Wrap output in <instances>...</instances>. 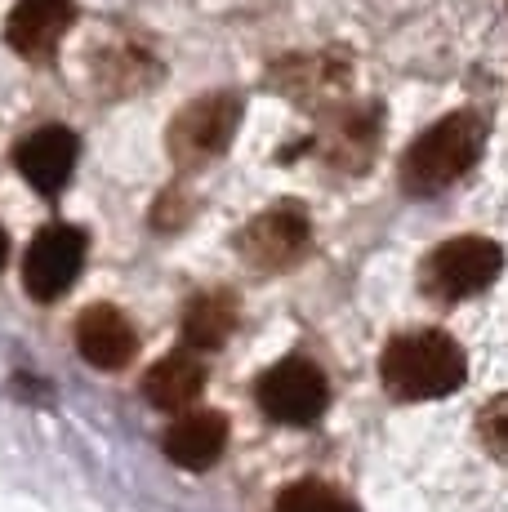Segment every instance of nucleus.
<instances>
[{
	"instance_id": "nucleus-8",
	"label": "nucleus",
	"mask_w": 508,
	"mask_h": 512,
	"mask_svg": "<svg viewBox=\"0 0 508 512\" xmlns=\"http://www.w3.org/2000/svg\"><path fill=\"white\" fill-rule=\"evenodd\" d=\"M379 125L384 112L375 103H339L326 112V125L317 134V156L335 174H366L379 152Z\"/></svg>"
},
{
	"instance_id": "nucleus-12",
	"label": "nucleus",
	"mask_w": 508,
	"mask_h": 512,
	"mask_svg": "<svg viewBox=\"0 0 508 512\" xmlns=\"http://www.w3.org/2000/svg\"><path fill=\"white\" fill-rule=\"evenodd\" d=\"M76 352L94 370H125L134 361V352H139V334H134L121 308L94 303V308H85L76 317Z\"/></svg>"
},
{
	"instance_id": "nucleus-10",
	"label": "nucleus",
	"mask_w": 508,
	"mask_h": 512,
	"mask_svg": "<svg viewBox=\"0 0 508 512\" xmlns=\"http://www.w3.org/2000/svg\"><path fill=\"white\" fill-rule=\"evenodd\" d=\"M72 23H76L72 0H18L5 18V41H9V49H18L27 63L45 67V63H54L58 45L72 32Z\"/></svg>"
},
{
	"instance_id": "nucleus-4",
	"label": "nucleus",
	"mask_w": 508,
	"mask_h": 512,
	"mask_svg": "<svg viewBox=\"0 0 508 512\" xmlns=\"http://www.w3.org/2000/svg\"><path fill=\"white\" fill-rule=\"evenodd\" d=\"M241 112H246L241 94H228V90L192 98L188 107H179V116H174L170 130H165L170 161L179 165V170H201V165L219 161L232 147V139H237Z\"/></svg>"
},
{
	"instance_id": "nucleus-19",
	"label": "nucleus",
	"mask_w": 508,
	"mask_h": 512,
	"mask_svg": "<svg viewBox=\"0 0 508 512\" xmlns=\"http://www.w3.org/2000/svg\"><path fill=\"white\" fill-rule=\"evenodd\" d=\"M188 219H192V196L183 192V187H165V192L156 196V205H152V228L179 232Z\"/></svg>"
},
{
	"instance_id": "nucleus-6",
	"label": "nucleus",
	"mask_w": 508,
	"mask_h": 512,
	"mask_svg": "<svg viewBox=\"0 0 508 512\" xmlns=\"http://www.w3.org/2000/svg\"><path fill=\"white\" fill-rule=\"evenodd\" d=\"M85 254H90V236L81 228H72V223H45L23 254L27 294H32L36 303L63 299V294L76 285V277H81Z\"/></svg>"
},
{
	"instance_id": "nucleus-13",
	"label": "nucleus",
	"mask_w": 508,
	"mask_h": 512,
	"mask_svg": "<svg viewBox=\"0 0 508 512\" xmlns=\"http://www.w3.org/2000/svg\"><path fill=\"white\" fill-rule=\"evenodd\" d=\"M223 450H228V419L219 410H188L165 428V455H170V464L188 472L214 468Z\"/></svg>"
},
{
	"instance_id": "nucleus-2",
	"label": "nucleus",
	"mask_w": 508,
	"mask_h": 512,
	"mask_svg": "<svg viewBox=\"0 0 508 512\" xmlns=\"http://www.w3.org/2000/svg\"><path fill=\"white\" fill-rule=\"evenodd\" d=\"M486 147V125L477 112H451L442 121H433L415 143L402 152V187L410 196H437L446 187H455L482 161Z\"/></svg>"
},
{
	"instance_id": "nucleus-20",
	"label": "nucleus",
	"mask_w": 508,
	"mask_h": 512,
	"mask_svg": "<svg viewBox=\"0 0 508 512\" xmlns=\"http://www.w3.org/2000/svg\"><path fill=\"white\" fill-rule=\"evenodd\" d=\"M9 263V236H5V228H0V268Z\"/></svg>"
},
{
	"instance_id": "nucleus-14",
	"label": "nucleus",
	"mask_w": 508,
	"mask_h": 512,
	"mask_svg": "<svg viewBox=\"0 0 508 512\" xmlns=\"http://www.w3.org/2000/svg\"><path fill=\"white\" fill-rule=\"evenodd\" d=\"M161 76H165V67L139 41H112L94 54V81H99V90L107 98H134V94L152 90Z\"/></svg>"
},
{
	"instance_id": "nucleus-7",
	"label": "nucleus",
	"mask_w": 508,
	"mask_h": 512,
	"mask_svg": "<svg viewBox=\"0 0 508 512\" xmlns=\"http://www.w3.org/2000/svg\"><path fill=\"white\" fill-rule=\"evenodd\" d=\"M308 241H312L308 214L299 210L295 201H281V205H272V210L254 214L246 228H241L237 250L254 272H268L272 277V272L295 268V263L308 254Z\"/></svg>"
},
{
	"instance_id": "nucleus-9",
	"label": "nucleus",
	"mask_w": 508,
	"mask_h": 512,
	"mask_svg": "<svg viewBox=\"0 0 508 512\" xmlns=\"http://www.w3.org/2000/svg\"><path fill=\"white\" fill-rule=\"evenodd\" d=\"M348 76L353 72H348L344 54H299V58H281L268 72V81H272V90H281L290 103L321 112V107L348 103L344 98Z\"/></svg>"
},
{
	"instance_id": "nucleus-17",
	"label": "nucleus",
	"mask_w": 508,
	"mask_h": 512,
	"mask_svg": "<svg viewBox=\"0 0 508 512\" xmlns=\"http://www.w3.org/2000/svg\"><path fill=\"white\" fill-rule=\"evenodd\" d=\"M277 512H357V504L326 481H295L277 495Z\"/></svg>"
},
{
	"instance_id": "nucleus-11",
	"label": "nucleus",
	"mask_w": 508,
	"mask_h": 512,
	"mask_svg": "<svg viewBox=\"0 0 508 512\" xmlns=\"http://www.w3.org/2000/svg\"><path fill=\"white\" fill-rule=\"evenodd\" d=\"M76 152H81V143L67 125H41L14 147V165L41 196H58L72 183Z\"/></svg>"
},
{
	"instance_id": "nucleus-1",
	"label": "nucleus",
	"mask_w": 508,
	"mask_h": 512,
	"mask_svg": "<svg viewBox=\"0 0 508 512\" xmlns=\"http://www.w3.org/2000/svg\"><path fill=\"white\" fill-rule=\"evenodd\" d=\"M464 348L446 330H410L384 348L379 379L393 401H437L464 388Z\"/></svg>"
},
{
	"instance_id": "nucleus-18",
	"label": "nucleus",
	"mask_w": 508,
	"mask_h": 512,
	"mask_svg": "<svg viewBox=\"0 0 508 512\" xmlns=\"http://www.w3.org/2000/svg\"><path fill=\"white\" fill-rule=\"evenodd\" d=\"M477 441L482 450L495 459V464H508V392L491 397L477 415Z\"/></svg>"
},
{
	"instance_id": "nucleus-16",
	"label": "nucleus",
	"mask_w": 508,
	"mask_h": 512,
	"mask_svg": "<svg viewBox=\"0 0 508 512\" xmlns=\"http://www.w3.org/2000/svg\"><path fill=\"white\" fill-rule=\"evenodd\" d=\"M232 330H237V294L232 290H201L183 308V348L188 352H219Z\"/></svg>"
},
{
	"instance_id": "nucleus-3",
	"label": "nucleus",
	"mask_w": 508,
	"mask_h": 512,
	"mask_svg": "<svg viewBox=\"0 0 508 512\" xmlns=\"http://www.w3.org/2000/svg\"><path fill=\"white\" fill-rule=\"evenodd\" d=\"M504 272V250L491 236H451L419 263V290L433 303H464L491 290Z\"/></svg>"
},
{
	"instance_id": "nucleus-15",
	"label": "nucleus",
	"mask_w": 508,
	"mask_h": 512,
	"mask_svg": "<svg viewBox=\"0 0 508 512\" xmlns=\"http://www.w3.org/2000/svg\"><path fill=\"white\" fill-rule=\"evenodd\" d=\"M201 388H205V366L197 361V352H188V348L161 357L143 374V397L156 410H183L188 415V406L201 397Z\"/></svg>"
},
{
	"instance_id": "nucleus-5",
	"label": "nucleus",
	"mask_w": 508,
	"mask_h": 512,
	"mask_svg": "<svg viewBox=\"0 0 508 512\" xmlns=\"http://www.w3.org/2000/svg\"><path fill=\"white\" fill-rule=\"evenodd\" d=\"M254 401H259V410L268 419L286 423V428H308V423H317L321 415H326L330 383L308 357H286L272 370L259 374V383H254Z\"/></svg>"
}]
</instances>
